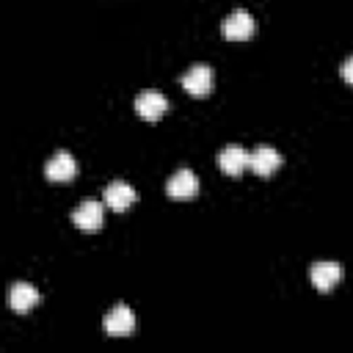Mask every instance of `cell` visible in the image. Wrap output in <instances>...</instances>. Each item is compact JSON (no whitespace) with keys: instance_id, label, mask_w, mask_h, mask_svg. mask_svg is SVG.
Returning <instances> with one entry per match:
<instances>
[{"instance_id":"1","label":"cell","mask_w":353,"mask_h":353,"mask_svg":"<svg viewBox=\"0 0 353 353\" xmlns=\"http://www.w3.org/2000/svg\"><path fill=\"white\" fill-rule=\"evenodd\" d=\"M135 331V314L127 303H116L105 314V334L108 336H130Z\"/></svg>"},{"instance_id":"2","label":"cell","mask_w":353,"mask_h":353,"mask_svg":"<svg viewBox=\"0 0 353 353\" xmlns=\"http://www.w3.org/2000/svg\"><path fill=\"white\" fill-rule=\"evenodd\" d=\"M182 88L190 97H207L212 91V69L207 63H193L185 74H182Z\"/></svg>"},{"instance_id":"3","label":"cell","mask_w":353,"mask_h":353,"mask_svg":"<svg viewBox=\"0 0 353 353\" xmlns=\"http://www.w3.org/2000/svg\"><path fill=\"white\" fill-rule=\"evenodd\" d=\"M248 165H251V152L243 149V146L229 143V146H223V149L218 152V168H221L223 174H229V176H240Z\"/></svg>"},{"instance_id":"4","label":"cell","mask_w":353,"mask_h":353,"mask_svg":"<svg viewBox=\"0 0 353 353\" xmlns=\"http://www.w3.org/2000/svg\"><path fill=\"white\" fill-rule=\"evenodd\" d=\"M165 193H168L171 199H176V201L193 199V196L199 193V179H196V174H193L190 168L174 171V174L168 176V182H165Z\"/></svg>"},{"instance_id":"5","label":"cell","mask_w":353,"mask_h":353,"mask_svg":"<svg viewBox=\"0 0 353 353\" xmlns=\"http://www.w3.org/2000/svg\"><path fill=\"white\" fill-rule=\"evenodd\" d=\"M102 221H105V210L94 199H88V201H83V204H77L72 210V223L77 229H83V232H97L102 226Z\"/></svg>"},{"instance_id":"6","label":"cell","mask_w":353,"mask_h":353,"mask_svg":"<svg viewBox=\"0 0 353 353\" xmlns=\"http://www.w3.org/2000/svg\"><path fill=\"white\" fill-rule=\"evenodd\" d=\"M223 36L229 41H248L254 36V17L243 8L232 11L226 19H223Z\"/></svg>"},{"instance_id":"7","label":"cell","mask_w":353,"mask_h":353,"mask_svg":"<svg viewBox=\"0 0 353 353\" xmlns=\"http://www.w3.org/2000/svg\"><path fill=\"white\" fill-rule=\"evenodd\" d=\"M135 199H138L135 188L127 185L124 179H113V182L105 188V204H108L113 212H124V210H130V207L135 204Z\"/></svg>"},{"instance_id":"8","label":"cell","mask_w":353,"mask_h":353,"mask_svg":"<svg viewBox=\"0 0 353 353\" xmlns=\"http://www.w3.org/2000/svg\"><path fill=\"white\" fill-rule=\"evenodd\" d=\"M74 174H77V163L69 152H55L50 157V163L44 165V176L50 182H72Z\"/></svg>"},{"instance_id":"9","label":"cell","mask_w":353,"mask_h":353,"mask_svg":"<svg viewBox=\"0 0 353 353\" xmlns=\"http://www.w3.org/2000/svg\"><path fill=\"white\" fill-rule=\"evenodd\" d=\"M309 279L317 292H331L342 279V265L336 262H314L309 270Z\"/></svg>"},{"instance_id":"10","label":"cell","mask_w":353,"mask_h":353,"mask_svg":"<svg viewBox=\"0 0 353 353\" xmlns=\"http://www.w3.org/2000/svg\"><path fill=\"white\" fill-rule=\"evenodd\" d=\"M165 110H168V99L163 94H157V91H143V94L135 97V113L141 119H146V121L163 119Z\"/></svg>"},{"instance_id":"11","label":"cell","mask_w":353,"mask_h":353,"mask_svg":"<svg viewBox=\"0 0 353 353\" xmlns=\"http://www.w3.org/2000/svg\"><path fill=\"white\" fill-rule=\"evenodd\" d=\"M279 165H281V154L273 149V146H256L254 152H251V171L256 174V176H262V179H268V176H273L276 171H279Z\"/></svg>"},{"instance_id":"12","label":"cell","mask_w":353,"mask_h":353,"mask_svg":"<svg viewBox=\"0 0 353 353\" xmlns=\"http://www.w3.org/2000/svg\"><path fill=\"white\" fill-rule=\"evenodd\" d=\"M36 303H39V290H36L33 284H28V281L11 284V290H8V306H11L17 314H28Z\"/></svg>"},{"instance_id":"13","label":"cell","mask_w":353,"mask_h":353,"mask_svg":"<svg viewBox=\"0 0 353 353\" xmlns=\"http://www.w3.org/2000/svg\"><path fill=\"white\" fill-rule=\"evenodd\" d=\"M339 74H342V80H345L347 85H353V55L345 58V63L339 66Z\"/></svg>"}]
</instances>
